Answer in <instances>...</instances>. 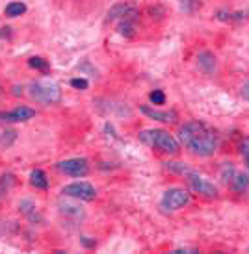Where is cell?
I'll return each mask as SVG.
<instances>
[{"label": "cell", "instance_id": "cell-1", "mask_svg": "<svg viewBox=\"0 0 249 254\" xmlns=\"http://www.w3.org/2000/svg\"><path fill=\"white\" fill-rule=\"evenodd\" d=\"M178 143L199 158H208L218 150V132L203 121H188L178 130Z\"/></svg>", "mask_w": 249, "mask_h": 254}, {"label": "cell", "instance_id": "cell-2", "mask_svg": "<svg viewBox=\"0 0 249 254\" xmlns=\"http://www.w3.org/2000/svg\"><path fill=\"white\" fill-rule=\"evenodd\" d=\"M140 141L145 143L151 148H158L160 152H166L169 156H175L180 150V143L175 135H171L166 130L153 128V130H143L140 132Z\"/></svg>", "mask_w": 249, "mask_h": 254}, {"label": "cell", "instance_id": "cell-3", "mask_svg": "<svg viewBox=\"0 0 249 254\" xmlns=\"http://www.w3.org/2000/svg\"><path fill=\"white\" fill-rule=\"evenodd\" d=\"M30 99L36 102L47 104V106H54L62 102V87L54 82V80H37L28 85Z\"/></svg>", "mask_w": 249, "mask_h": 254}, {"label": "cell", "instance_id": "cell-4", "mask_svg": "<svg viewBox=\"0 0 249 254\" xmlns=\"http://www.w3.org/2000/svg\"><path fill=\"white\" fill-rule=\"evenodd\" d=\"M190 200H192V193L188 190H184V188H169V190L164 191L160 206L164 208L166 212H178L184 206L190 204Z\"/></svg>", "mask_w": 249, "mask_h": 254}, {"label": "cell", "instance_id": "cell-5", "mask_svg": "<svg viewBox=\"0 0 249 254\" xmlns=\"http://www.w3.org/2000/svg\"><path fill=\"white\" fill-rule=\"evenodd\" d=\"M184 178H186V182H188V186H190V190H192L193 193L201 195V197L216 198L218 195H220V193H218V188L214 186V182H210L207 177L199 175L197 171L190 169L184 175Z\"/></svg>", "mask_w": 249, "mask_h": 254}, {"label": "cell", "instance_id": "cell-6", "mask_svg": "<svg viewBox=\"0 0 249 254\" xmlns=\"http://www.w3.org/2000/svg\"><path fill=\"white\" fill-rule=\"evenodd\" d=\"M56 169L65 175V177L82 178L89 173V163L85 158H69V160H62L56 163Z\"/></svg>", "mask_w": 249, "mask_h": 254}, {"label": "cell", "instance_id": "cell-7", "mask_svg": "<svg viewBox=\"0 0 249 254\" xmlns=\"http://www.w3.org/2000/svg\"><path fill=\"white\" fill-rule=\"evenodd\" d=\"M62 195L89 202V200L97 198V190L89 182H73V184H67L65 188H62Z\"/></svg>", "mask_w": 249, "mask_h": 254}, {"label": "cell", "instance_id": "cell-8", "mask_svg": "<svg viewBox=\"0 0 249 254\" xmlns=\"http://www.w3.org/2000/svg\"><path fill=\"white\" fill-rule=\"evenodd\" d=\"M58 212H60V215L65 219H73V221H82V219L85 217V210L84 206L79 204L77 202V198L75 200H69L67 198V195H64V197L58 200Z\"/></svg>", "mask_w": 249, "mask_h": 254}, {"label": "cell", "instance_id": "cell-9", "mask_svg": "<svg viewBox=\"0 0 249 254\" xmlns=\"http://www.w3.org/2000/svg\"><path fill=\"white\" fill-rule=\"evenodd\" d=\"M140 112L149 117L153 121H160V123H166V125H173L177 123L178 115L175 110H157V108H149V106H140Z\"/></svg>", "mask_w": 249, "mask_h": 254}, {"label": "cell", "instance_id": "cell-10", "mask_svg": "<svg viewBox=\"0 0 249 254\" xmlns=\"http://www.w3.org/2000/svg\"><path fill=\"white\" fill-rule=\"evenodd\" d=\"M36 117V110L30 106H17L11 112L0 113V121H7V123H26V121Z\"/></svg>", "mask_w": 249, "mask_h": 254}, {"label": "cell", "instance_id": "cell-11", "mask_svg": "<svg viewBox=\"0 0 249 254\" xmlns=\"http://www.w3.org/2000/svg\"><path fill=\"white\" fill-rule=\"evenodd\" d=\"M197 67L205 74H214L218 71V58L214 56L210 50H201L197 54Z\"/></svg>", "mask_w": 249, "mask_h": 254}, {"label": "cell", "instance_id": "cell-12", "mask_svg": "<svg viewBox=\"0 0 249 254\" xmlns=\"http://www.w3.org/2000/svg\"><path fill=\"white\" fill-rule=\"evenodd\" d=\"M227 186L235 191V193H238V195H244V193L249 190V175H246V173H242V171L235 169V173H233V175H231V178H229Z\"/></svg>", "mask_w": 249, "mask_h": 254}, {"label": "cell", "instance_id": "cell-13", "mask_svg": "<svg viewBox=\"0 0 249 254\" xmlns=\"http://www.w3.org/2000/svg\"><path fill=\"white\" fill-rule=\"evenodd\" d=\"M136 11V7L132 6V4H127V2H121V4H115L110 11H108L106 15V22H112L115 21V19H123L125 15L128 13H134Z\"/></svg>", "mask_w": 249, "mask_h": 254}, {"label": "cell", "instance_id": "cell-14", "mask_svg": "<svg viewBox=\"0 0 249 254\" xmlns=\"http://www.w3.org/2000/svg\"><path fill=\"white\" fill-rule=\"evenodd\" d=\"M117 30H119V34L125 37L134 36L136 34V11L134 13L125 15L123 19H119V26H117Z\"/></svg>", "mask_w": 249, "mask_h": 254}, {"label": "cell", "instance_id": "cell-15", "mask_svg": "<svg viewBox=\"0 0 249 254\" xmlns=\"http://www.w3.org/2000/svg\"><path fill=\"white\" fill-rule=\"evenodd\" d=\"M30 184L36 190H49V178L45 175V171L41 169H34L30 173Z\"/></svg>", "mask_w": 249, "mask_h": 254}, {"label": "cell", "instance_id": "cell-16", "mask_svg": "<svg viewBox=\"0 0 249 254\" xmlns=\"http://www.w3.org/2000/svg\"><path fill=\"white\" fill-rule=\"evenodd\" d=\"M15 186V177L11 173H7V175H2L0 177V202L7 197V193L13 190Z\"/></svg>", "mask_w": 249, "mask_h": 254}, {"label": "cell", "instance_id": "cell-17", "mask_svg": "<svg viewBox=\"0 0 249 254\" xmlns=\"http://www.w3.org/2000/svg\"><path fill=\"white\" fill-rule=\"evenodd\" d=\"M26 4L24 2H9L6 6V9H4V13L7 15V17H21V15L26 13Z\"/></svg>", "mask_w": 249, "mask_h": 254}, {"label": "cell", "instance_id": "cell-18", "mask_svg": "<svg viewBox=\"0 0 249 254\" xmlns=\"http://www.w3.org/2000/svg\"><path fill=\"white\" fill-rule=\"evenodd\" d=\"M19 210H21L24 215H28L32 221H34V217H39V215H37L36 202H32V200H28V198H24V200H21V202H19Z\"/></svg>", "mask_w": 249, "mask_h": 254}, {"label": "cell", "instance_id": "cell-19", "mask_svg": "<svg viewBox=\"0 0 249 254\" xmlns=\"http://www.w3.org/2000/svg\"><path fill=\"white\" fill-rule=\"evenodd\" d=\"M220 21H246L248 19V13L244 11H218L216 15Z\"/></svg>", "mask_w": 249, "mask_h": 254}, {"label": "cell", "instance_id": "cell-20", "mask_svg": "<svg viewBox=\"0 0 249 254\" xmlns=\"http://www.w3.org/2000/svg\"><path fill=\"white\" fill-rule=\"evenodd\" d=\"M164 167L169 171V173H175V175H180V177H184L186 173L190 171V167H188L184 162H166Z\"/></svg>", "mask_w": 249, "mask_h": 254}, {"label": "cell", "instance_id": "cell-21", "mask_svg": "<svg viewBox=\"0 0 249 254\" xmlns=\"http://www.w3.org/2000/svg\"><path fill=\"white\" fill-rule=\"evenodd\" d=\"M28 65L32 67V69H36V71H41V72H47L50 69L49 62H47L45 58H41V56H32L28 60Z\"/></svg>", "mask_w": 249, "mask_h": 254}, {"label": "cell", "instance_id": "cell-22", "mask_svg": "<svg viewBox=\"0 0 249 254\" xmlns=\"http://www.w3.org/2000/svg\"><path fill=\"white\" fill-rule=\"evenodd\" d=\"M17 139V132L15 130H4L2 132V135H0V147H11V143Z\"/></svg>", "mask_w": 249, "mask_h": 254}, {"label": "cell", "instance_id": "cell-23", "mask_svg": "<svg viewBox=\"0 0 249 254\" xmlns=\"http://www.w3.org/2000/svg\"><path fill=\"white\" fill-rule=\"evenodd\" d=\"M149 100L153 102V106H162L166 104V93L162 89H155L149 93Z\"/></svg>", "mask_w": 249, "mask_h": 254}, {"label": "cell", "instance_id": "cell-24", "mask_svg": "<svg viewBox=\"0 0 249 254\" xmlns=\"http://www.w3.org/2000/svg\"><path fill=\"white\" fill-rule=\"evenodd\" d=\"M71 87H75L77 91H85L87 87H89V82L85 80V78H73L71 80Z\"/></svg>", "mask_w": 249, "mask_h": 254}, {"label": "cell", "instance_id": "cell-25", "mask_svg": "<svg viewBox=\"0 0 249 254\" xmlns=\"http://www.w3.org/2000/svg\"><path fill=\"white\" fill-rule=\"evenodd\" d=\"M238 148H240V154L244 156V160H246L249 169V137H244L242 141H240V145H238Z\"/></svg>", "mask_w": 249, "mask_h": 254}, {"label": "cell", "instance_id": "cell-26", "mask_svg": "<svg viewBox=\"0 0 249 254\" xmlns=\"http://www.w3.org/2000/svg\"><path fill=\"white\" fill-rule=\"evenodd\" d=\"M178 4H180V9L186 11V13L193 11V0H178Z\"/></svg>", "mask_w": 249, "mask_h": 254}, {"label": "cell", "instance_id": "cell-27", "mask_svg": "<svg viewBox=\"0 0 249 254\" xmlns=\"http://www.w3.org/2000/svg\"><path fill=\"white\" fill-rule=\"evenodd\" d=\"M240 97H242L244 100H248V102H249V82H246V84L240 87Z\"/></svg>", "mask_w": 249, "mask_h": 254}, {"label": "cell", "instance_id": "cell-28", "mask_svg": "<svg viewBox=\"0 0 249 254\" xmlns=\"http://www.w3.org/2000/svg\"><path fill=\"white\" fill-rule=\"evenodd\" d=\"M175 254H190V253H197V249H177V251H173Z\"/></svg>", "mask_w": 249, "mask_h": 254}, {"label": "cell", "instance_id": "cell-29", "mask_svg": "<svg viewBox=\"0 0 249 254\" xmlns=\"http://www.w3.org/2000/svg\"><path fill=\"white\" fill-rule=\"evenodd\" d=\"M80 241H82V243H84L85 247H95V245H97V243H95V241L85 240V236H84V238H80Z\"/></svg>", "mask_w": 249, "mask_h": 254}, {"label": "cell", "instance_id": "cell-30", "mask_svg": "<svg viewBox=\"0 0 249 254\" xmlns=\"http://www.w3.org/2000/svg\"><path fill=\"white\" fill-rule=\"evenodd\" d=\"M0 89H2V85H0Z\"/></svg>", "mask_w": 249, "mask_h": 254}]
</instances>
